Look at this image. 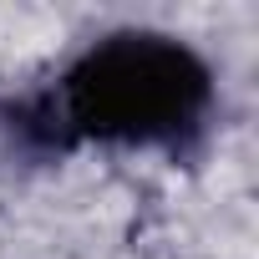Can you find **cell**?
<instances>
[{"label":"cell","mask_w":259,"mask_h":259,"mask_svg":"<svg viewBox=\"0 0 259 259\" xmlns=\"http://www.w3.org/2000/svg\"><path fill=\"white\" fill-rule=\"evenodd\" d=\"M213 107L208 66L173 36L117 31L97 41L56 92V143L97 138L127 148H183Z\"/></svg>","instance_id":"obj_1"}]
</instances>
